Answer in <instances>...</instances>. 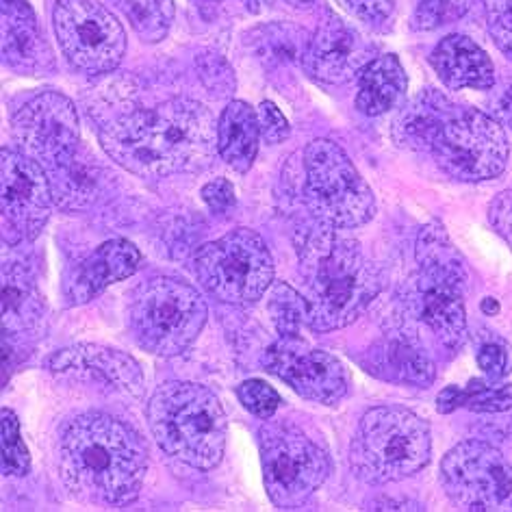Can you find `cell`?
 <instances>
[{
    "mask_svg": "<svg viewBox=\"0 0 512 512\" xmlns=\"http://www.w3.org/2000/svg\"><path fill=\"white\" fill-rule=\"evenodd\" d=\"M98 137L111 161L148 181L198 172L213 163L217 152L213 113L191 98L124 113L102 126Z\"/></svg>",
    "mask_w": 512,
    "mask_h": 512,
    "instance_id": "cell-1",
    "label": "cell"
},
{
    "mask_svg": "<svg viewBox=\"0 0 512 512\" xmlns=\"http://www.w3.org/2000/svg\"><path fill=\"white\" fill-rule=\"evenodd\" d=\"M57 465L70 495L92 506L135 502L148 471V445L120 417L83 413L59 437Z\"/></svg>",
    "mask_w": 512,
    "mask_h": 512,
    "instance_id": "cell-2",
    "label": "cell"
},
{
    "mask_svg": "<svg viewBox=\"0 0 512 512\" xmlns=\"http://www.w3.org/2000/svg\"><path fill=\"white\" fill-rule=\"evenodd\" d=\"M298 270L309 326L317 332L354 324L382 287L378 267L367 259L361 243L317 220L298 237Z\"/></svg>",
    "mask_w": 512,
    "mask_h": 512,
    "instance_id": "cell-3",
    "label": "cell"
},
{
    "mask_svg": "<svg viewBox=\"0 0 512 512\" xmlns=\"http://www.w3.org/2000/svg\"><path fill=\"white\" fill-rule=\"evenodd\" d=\"M415 256L419 270L402 298L404 311L428 332L434 343L456 352L467 339L465 291L469 274L465 259L447 237L441 222L424 226Z\"/></svg>",
    "mask_w": 512,
    "mask_h": 512,
    "instance_id": "cell-4",
    "label": "cell"
},
{
    "mask_svg": "<svg viewBox=\"0 0 512 512\" xmlns=\"http://www.w3.org/2000/svg\"><path fill=\"white\" fill-rule=\"evenodd\" d=\"M148 426L161 450L200 471L222 463L228 417L217 395L198 382H165L146 408Z\"/></svg>",
    "mask_w": 512,
    "mask_h": 512,
    "instance_id": "cell-5",
    "label": "cell"
},
{
    "mask_svg": "<svg viewBox=\"0 0 512 512\" xmlns=\"http://www.w3.org/2000/svg\"><path fill=\"white\" fill-rule=\"evenodd\" d=\"M430 454L428 424L402 406L369 408L350 445L352 469L367 484L411 478L430 463Z\"/></svg>",
    "mask_w": 512,
    "mask_h": 512,
    "instance_id": "cell-6",
    "label": "cell"
},
{
    "mask_svg": "<svg viewBox=\"0 0 512 512\" xmlns=\"http://www.w3.org/2000/svg\"><path fill=\"white\" fill-rule=\"evenodd\" d=\"M202 293L172 276L150 278L133 293L128 326L139 348L161 358L187 352L207 324Z\"/></svg>",
    "mask_w": 512,
    "mask_h": 512,
    "instance_id": "cell-7",
    "label": "cell"
},
{
    "mask_svg": "<svg viewBox=\"0 0 512 512\" xmlns=\"http://www.w3.org/2000/svg\"><path fill=\"white\" fill-rule=\"evenodd\" d=\"M302 170L304 202L317 222L350 230L374 217L376 200L371 187L332 139H315L304 148Z\"/></svg>",
    "mask_w": 512,
    "mask_h": 512,
    "instance_id": "cell-8",
    "label": "cell"
},
{
    "mask_svg": "<svg viewBox=\"0 0 512 512\" xmlns=\"http://www.w3.org/2000/svg\"><path fill=\"white\" fill-rule=\"evenodd\" d=\"M194 272L217 302L246 306L272 287L274 259L259 233L235 228L196 252Z\"/></svg>",
    "mask_w": 512,
    "mask_h": 512,
    "instance_id": "cell-9",
    "label": "cell"
},
{
    "mask_svg": "<svg viewBox=\"0 0 512 512\" xmlns=\"http://www.w3.org/2000/svg\"><path fill=\"white\" fill-rule=\"evenodd\" d=\"M259 445L265 491L280 510L304 506L332 471L324 447L291 421H267Z\"/></svg>",
    "mask_w": 512,
    "mask_h": 512,
    "instance_id": "cell-10",
    "label": "cell"
},
{
    "mask_svg": "<svg viewBox=\"0 0 512 512\" xmlns=\"http://www.w3.org/2000/svg\"><path fill=\"white\" fill-rule=\"evenodd\" d=\"M428 155L454 181L480 183L506 170L510 144L504 126L491 115L454 102L432 139Z\"/></svg>",
    "mask_w": 512,
    "mask_h": 512,
    "instance_id": "cell-11",
    "label": "cell"
},
{
    "mask_svg": "<svg viewBox=\"0 0 512 512\" xmlns=\"http://www.w3.org/2000/svg\"><path fill=\"white\" fill-rule=\"evenodd\" d=\"M55 35L63 57L83 74L113 72L126 55L120 20L98 0H57Z\"/></svg>",
    "mask_w": 512,
    "mask_h": 512,
    "instance_id": "cell-12",
    "label": "cell"
},
{
    "mask_svg": "<svg viewBox=\"0 0 512 512\" xmlns=\"http://www.w3.org/2000/svg\"><path fill=\"white\" fill-rule=\"evenodd\" d=\"M441 486L463 510H512V465L497 447L484 441L458 443L445 454Z\"/></svg>",
    "mask_w": 512,
    "mask_h": 512,
    "instance_id": "cell-13",
    "label": "cell"
},
{
    "mask_svg": "<svg viewBox=\"0 0 512 512\" xmlns=\"http://www.w3.org/2000/svg\"><path fill=\"white\" fill-rule=\"evenodd\" d=\"M3 170V241L7 248L33 241L53 213V187L48 174L22 150L5 148L0 155Z\"/></svg>",
    "mask_w": 512,
    "mask_h": 512,
    "instance_id": "cell-14",
    "label": "cell"
},
{
    "mask_svg": "<svg viewBox=\"0 0 512 512\" xmlns=\"http://www.w3.org/2000/svg\"><path fill=\"white\" fill-rule=\"evenodd\" d=\"M11 133L44 170L61 163L83 146L74 102L59 92H44L24 102L11 118Z\"/></svg>",
    "mask_w": 512,
    "mask_h": 512,
    "instance_id": "cell-15",
    "label": "cell"
},
{
    "mask_svg": "<svg viewBox=\"0 0 512 512\" xmlns=\"http://www.w3.org/2000/svg\"><path fill=\"white\" fill-rule=\"evenodd\" d=\"M263 367L283 380L300 398L332 406L350 391L348 371L332 354L311 348L296 337H280L263 354Z\"/></svg>",
    "mask_w": 512,
    "mask_h": 512,
    "instance_id": "cell-16",
    "label": "cell"
},
{
    "mask_svg": "<svg viewBox=\"0 0 512 512\" xmlns=\"http://www.w3.org/2000/svg\"><path fill=\"white\" fill-rule=\"evenodd\" d=\"M378 48L341 18H328L311 35L302 68L322 85H343L376 59Z\"/></svg>",
    "mask_w": 512,
    "mask_h": 512,
    "instance_id": "cell-17",
    "label": "cell"
},
{
    "mask_svg": "<svg viewBox=\"0 0 512 512\" xmlns=\"http://www.w3.org/2000/svg\"><path fill=\"white\" fill-rule=\"evenodd\" d=\"M44 302L29 263L7 256L3 265V332L5 371L14 367L18 352L31 337H40Z\"/></svg>",
    "mask_w": 512,
    "mask_h": 512,
    "instance_id": "cell-18",
    "label": "cell"
},
{
    "mask_svg": "<svg viewBox=\"0 0 512 512\" xmlns=\"http://www.w3.org/2000/svg\"><path fill=\"white\" fill-rule=\"evenodd\" d=\"M46 369L53 374H74L96 378L111 387L142 398L144 395V371L131 354L98 343H76L46 358Z\"/></svg>",
    "mask_w": 512,
    "mask_h": 512,
    "instance_id": "cell-19",
    "label": "cell"
},
{
    "mask_svg": "<svg viewBox=\"0 0 512 512\" xmlns=\"http://www.w3.org/2000/svg\"><path fill=\"white\" fill-rule=\"evenodd\" d=\"M139 265H142V252L128 239L100 243L94 252H89L72 267L63 283V296L70 306L92 302L107 287L131 278Z\"/></svg>",
    "mask_w": 512,
    "mask_h": 512,
    "instance_id": "cell-20",
    "label": "cell"
},
{
    "mask_svg": "<svg viewBox=\"0 0 512 512\" xmlns=\"http://www.w3.org/2000/svg\"><path fill=\"white\" fill-rule=\"evenodd\" d=\"M3 63L22 76H42L55 68L29 0H3Z\"/></svg>",
    "mask_w": 512,
    "mask_h": 512,
    "instance_id": "cell-21",
    "label": "cell"
},
{
    "mask_svg": "<svg viewBox=\"0 0 512 512\" xmlns=\"http://www.w3.org/2000/svg\"><path fill=\"white\" fill-rule=\"evenodd\" d=\"M53 187L55 207L61 211H85L107 194L111 174L85 146L46 170Z\"/></svg>",
    "mask_w": 512,
    "mask_h": 512,
    "instance_id": "cell-22",
    "label": "cell"
},
{
    "mask_svg": "<svg viewBox=\"0 0 512 512\" xmlns=\"http://www.w3.org/2000/svg\"><path fill=\"white\" fill-rule=\"evenodd\" d=\"M365 369L380 380L426 389L437 378L432 358L411 335H387L367 350Z\"/></svg>",
    "mask_w": 512,
    "mask_h": 512,
    "instance_id": "cell-23",
    "label": "cell"
},
{
    "mask_svg": "<svg viewBox=\"0 0 512 512\" xmlns=\"http://www.w3.org/2000/svg\"><path fill=\"white\" fill-rule=\"evenodd\" d=\"M430 66L447 89H491L495 68L491 57L467 35L452 33L432 50Z\"/></svg>",
    "mask_w": 512,
    "mask_h": 512,
    "instance_id": "cell-24",
    "label": "cell"
},
{
    "mask_svg": "<svg viewBox=\"0 0 512 512\" xmlns=\"http://www.w3.org/2000/svg\"><path fill=\"white\" fill-rule=\"evenodd\" d=\"M261 124L248 102L233 100L217 120V155L239 174H246L261 144Z\"/></svg>",
    "mask_w": 512,
    "mask_h": 512,
    "instance_id": "cell-25",
    "label": "cell"
},
{
    "mask_svg": "<svg viewBox=\"0 0 512 512\" xmlns=\"http://www.w3.org/2000/svg\"><path fill=\"white\" fill-rule=\"evenodd\" d=\"M408 79L402 61L395 55H378L358 74L356 109L376 118L402 105Z\"/></svg>",
    "mask_w": 512,
    "mask_h": 512,
    "instance_id": "cell-26",
    "label": "cell"
},
{
    "mask_svg": "<svg viewBox=\"0 0 512 512\" xmlns=\"http://www.w3.org/2000/svg\"><path fill=\"white\" fill-rule=\"evenodd\" d=\"M454 102L437 89H424L402 109L393 126L395 142L417 152H428L434 135Z\"/></svg>",
    "mask_w": 512,
    "mask_h": 512,
    "instance_id": "cell-27",
    "label": "cell"
},
{
    "mask_svg": "<svg viewBox=\"0 0 512 512\" xmlns=\"http://www.w3.org/2000/svg\"><path fill=\"white\" fill-rule=\"evenodd\" d=\"M309 42L311 35L302 27H296V24L289 22L265 24V27L256 29L250 35L254 57L272 74L285 72L293 66H298V63L302 66Z\"/></svg>",
    "mask_w": 512,
    "mask_h": 512,
    "instance_id": "cell-28",
    "label": "cell"
},
{
    "mask_svg": "<svg viewBox=\"0 0 512 512\" xmlns=\"http://www.w3.org/2000/svg\"><path fill=\"white\" fill-rule=\"evenodd\" d=\"M135 33L148 44L161 42L174 22V0H115Z\"/></svg>",
    "mask_w": 512,
    "mask_h": 512,
    "instance_id": "cell-29",
    "label": "cell"
},
{
    "mask_svg": "<svg viewBox=\"0 0 512 512\" xmlns=\"http://www.w3.org/2000/svg\"><path fill=\"white\" fill-rule=\"evenodd\" d=\"M270 315L280 337H296L302 324H309V304L287 283H274L270 291Z\"/></svg>",
    "mask_w": 512,
    "mask_h": 512,
    "instance_id": "cell-30",
    "label": "cell"
},
{
    "mask_svg": "<svg viewBox=\"0 0 512 512\" xmlns=\"http://www.w3.org/2000/svg\"><path fill=\"white\" fill-rule=\"evenodd\" d=\"M31 469V456L22 441L20 421L14 411H3V476L20 478L27 476Z\"/></svg>",
    "mask_w": 512,
    "mask_h": 512,
    "instance_id": "cell-31",
    "label": "cell"
},
{
    "mask_svg": "<svg viewBox=\"0 0 512 512\" xmlns=\"http://www.w3.org/2000/svg\"><path fill=\"white\" fill-rule=\"evenodd\" d=\"M473 0H415L413 29L434 31L463 18L471 9Z\"/></svg>",
    "mask_w": 512,
    "mask_h": 512,
    "instance_id": "cell-32",
    "label": "cell"
},
{
    "mask_svg": "<svg viewBox=\"0 0 512 512\" xmlns=\"http://www.w3.org/2000/svg\"><path fill=\"white\" fill-rule=\"evenodd\" d=\"M463 406L476 413H504L512 408V387H491V384L473 380L463 389Z\"/></svg>",
    "mask_w": 512,
    "mask_h": 512,
    "instance_id": "cell-33",
    "label": "cell"
},
{
    "mask_svg": "<svg viewBox=\"0 0 512 512\" xmlns=\"http://www.w3.org/2000/svg\"><path fill=\"white\" fill-rule=\"evenodd\" d=\"M341 9L371 31H387L395 16V0H337Z\"/></svg>",
    "mask_w": 512,
    "mask_h": 512,
    "instance_id": "cell-34",
    "label": "cell"
},
{
    "mask_svg": "<svg viewBox=\"0 0 512 512\" xmlns=\"http://www.w3.org/2000/svg\"><path fill=\"white\" fill-rule=\"evenodd\" d=\"M237 398L246 406V411H250L254 417H259L263 421L272 419L280 406L278 391L259 378L241 382L237 387Z\"/></svg>",
    "mask_w": 512,
    "mask_h": 512,
    "instance_id": "cell-35",
    "label": "cell"
},
{
    "mask_svg": "<svg viewBox=\"0 0 512 512\" xmlns=\"http://www.w3.org/2000/svg\"><path fill=\"white\" fill-rule=\"evenodd\" d=\"M486 27L499 53L512 61V0H486Z\"/></svg>",
    "mask_w": 512,
    "mask_h": 512,
    "instance_id": "cell-36",
    "label": "cell"
},
{
    "mask_svg": "<svg viewBox=\"0 0 512 512\" xmlns=\"http://www.w3.org/2000/svg\"><path fill=\"white\" fill-rule=\"evenodd\" d=\"M198 68L204 87L211 89L215 96H226L235 89L233 70H230V66L220 55H204Z\"/></svg>",
    "mask_w": 512,
    "mask_h": 512,
    "instance_id": "cell-37",
    "label": "cell"
},
{
    "mask_svg": "<svg viewBox=\"0 0 512 512\" xmlns=\"http://www.w3.org/2000/svg\"><path fill=\"white\" fill-rule=\"evenodd\" d=\"M259 124H261V137L265 144L276 146V144L287 142L291 128H289V122L283 115V111H280L274 102H270V100L261 102Z\"/></svg>",
    "mask_w": 512,
    "mask_h": 512,
    "instance_id": "cell-38",
    "label": "cell"
},
{
    "mask_svg": "<svg viewBox=\"0 0 512 512\" xmlns=\"http://www.w3.org/2000/svg\"><path fill=\"white\" fill-rule=\"evenodd\" d=\"M478 365L486 378L497 382L510 371V350L499 341H486L478 350Z\"/></svg>",
    "mask_w": 512,
    "mask_h": 512,
    "instance_id": "cell-39",
    "label": "cell"
},
{
    "mask_svg": "<svg viewBox=\"0 0 512 512\" xmlns=\"http://www.w3.org/2000/svg\"><path fill=\"white\" fill-rule=\"evenodd\" d=\"M489 222L512 252V187L497 194L489 204Z\"/></svg>",
    "mask_w": 512,
    "mask_h": 512,
    "instance_id": "cell-40",
    "label": "cell"
},
{
    "mask_svg": "<svg viewBox=\"0 0 512 512\" xmlns=\"http://www.w3.org/2000/svg\"><path fill=\"white\" fill-rule=\"evenodd\" d=\"M202 200L213 213H226L235 207L237 196L233 183H228L226 178H215V181L202 187Z\"/></svg>",
    "mask_w": 512,
    "mask_h": 512,
    "instance_id": "cell-41",
    "label": "cell"
},
{
    "mask_svg": "<svg viewBox=\"0 0 512 512\" xmlns=\"http://www.w3.org/2000/svg\"><path fill=\"white\" fill-rule=\"evenodd\" d=\"M458 406H463V389L458 387H447L445 391L439 393L437 398V411L439 413H452Z\"/></svg>",
    "mask_w": 512,
    "mask_h": 512,
    "instance_id": "cell-42",
    "label": "cell"
},
{
    "mask_svg": "<svg viewBox=\"0 0 512 512\" xmlns=\"http://www.w3.org/2000/svg\"><path fill=\"white\" fill-rule=\"evenodd\" d=\"M497 111H499V118L512 128V87L502 96V100H499Z\"/></svg>",
    "mask_w": 512,
    "mask_h": 512,
    "instance_id": "cell-43",
    "label": "cell"
},
{
    "mask_svg": "<svg viewBox=\"0 0 512 512\" xmlns=\"http://www.w3.org/2000/svg\"><path fill=\"white\" fill-rule=\"evenodd\" d=\"M482 311L484 313H497L499 311V304H495L493 298H486L484 304H482Z\"/></svg>",
    "mask_w": 512,
    "mask_h": 512,
    "instance_id": "cell-44",
    "label": "cell"
},
{
    "mask_svg": "<svg viewBox=\"0 0 512 512\" xmlns=\"http://www.w3.org/2000/svg\"><path fill=\"white\" fill-rule=\"evenodd\" d=\"M285 3H289L293 7H304V5H309L311 0H285Z\"/></svg>",
    "mask_w": 512,
    "mask_h": 512,
    "instance_id": "cell-45",
    "label": "cell"
},
{
    "mask_svg": "<svg viewBox=\"0 0 512 512\" xmlns=\"http://www.w3.org/2000/svg\"><path fill=\"white\" fill-rule=\"evenodd\" d=\"M198 3H217V0H198Z\"/></svg>",
    "mask_w": 512,
    "mask_h": 512,
    "instance_id": "cell-46",
    "label": "cell"
}]
</instances>
